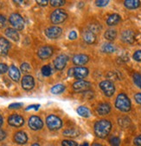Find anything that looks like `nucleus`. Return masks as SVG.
<instances>
[{
  "label": "nucleus",
  "mask_w": 141,
  "mask_h": 146,
  "mask_svg": "<svg viewBox=\"0 0 141 146\" xmlns=\"http://www.w3.org/2000/svg\"><path fill=\"white\" fill-rule=\"evenodd\" d=\"M112 129V123L108 120H100L94 124V133L100 138H105Z\"/></svg>",
  "instance_id": "1"
},
{
  "label": "nucleus",
  "mask_w": 141,
  "mask_h": 146,
  "mask_svg": "<svg viewBox=\"0 0 141 146\" xmlns=\"http://www.w3.org/2000/svg\"><path fill=\"white\" fill-rule=\"evenodd\" d=\"M115 106L119 111L123 112H127L131 110V101L126 94L120 93L116 98Z\"/></svg>",
  "instance_id": "2"
},
{
  "label": "nucleus",
  "mask_w": 141,
  "mask_h": 146,
  "mask_svg": "<svg viewBox=\"0 0 141 146\" xmlns=\"http://www.w3.org/2000/svg\"><path fill=\"white\" fill-rule=\"evenodd\" d=\"M67 17H68V15L62 9H56V11H54L51 13V16H50L52 23L55 25L62 24L67 19Z\"/></svg>",
  "instance_id": "3"
},
{
  "label": "nucleus",
  "mask_w": 141,
  "mask_h": 146,
  "mask_svg": "<svg viewBox=\"0 0 141 146\" xmlns=\"http://www.w3.org/2000/svg\"><path fill=\"white\" fill-rule=\"evenodd\" d=\"M46 123L49 129L51 131H56L62 126V122L61 118L55 115H49L46 118Z\"/></svg>",
  "instance_id": "4"
},
{
  "label": "nucleus",
  "mask_w": 141,
  "mask_h": 146,
  "mask_svg": "<svg viewBox=\"0 0 141 146\" xmlns=\"http://www.w3.org/2000/svg\"><path fill=\"white\" fill-rule=\"evenodd\" d=\"M10 23L16 31H21L24 27V18L18 13H13L10 17Z\"/></svg>",
  "instance_id": "5"
},
{
  "label": "nucleus",
  "mask_w": 141,
  "mask_h": 146,
  "mask_svg": "<svg viewBox=\"0 0 141 146\" xmlns=\"http://www.w3.org/2000/svg\"><path fill=\"white\" fill-rule=\"evenodd\" d=\"M100 88L102 90L104 94L107 97H112L113 95V93H114V91H115L114 84L109 80L102 81L100 84Z\"/></svg>",
  "instance_id": "6"
},
{
  "label": "nucleus",
  "mask_w": 141,
  "mask_h": 146,
  "mask_svg": "<svg viewBox=\"0 0 141 146\" xmlns=\"http://www.w3.org/2000/svg\"><path fill=\"white\" fill-rule=\"evenodd\" d=\"M29 126H30V129L33 130V131H38V130H41L43 128V123L42 119L39 117L32 116L29 119Z\"/></svg>",
  "instance_id": "7"
},
{
  "label": "nucleus",
  "mask_w": 141,
  "mask_h": 146,
  "mask_svg": "<svg viewBox=\"0 0 141 146\" xmlns=\"http://www.w3.org/2000/svg\"><path fill=\"white\" fill-rule=\"evenodd\" d=\"M62 29L60 27H57V26H52V27H49L48 28L46 31H45V34L46 36H48L49 38L50 39H56V38H58L59 36L62 35Z\"/></svg>",
  "instance_id": "8"
},
{
  "label": "nucleus",
  "mask_w": 141,
  "mask_h": 146,
  "mask_svg": "<svg viewBox=\"0 0 141 146\" xmlns=\"http://www.w3.org/2000/svg\"><path fill=\"white\" fill-rule=\"evenodd\" d=\"M91 87V84L87 81H84V80H81V81H77L76 83H75L73 84V89L76 92H83V91H87L89 90Z\"/></svg>",
  "instance_id": "9"
},
{
  "label": "nucleus",
  "mask_w": 141,
  "mask_h": 146,
  "mask_svg": "<svg viewBox=\"0 0 141 146\" xmlns=\"http://www.w3.org/2000/svg\"><path fill=\"white\" fill-rule=\"evenodd\" d=\"M8 123L13 127H20L24 123V119L20 115L13 114L8 118Z\"/></svg>",
  "instance_id": "10"
},
{
  "label": "nucleus",
  "mask_w": 141,
  "mask_h": 146,
  "mask_svg": "<svg viewBox=\"0 0 141 146\" xmlns=\"http://www.w3.org/2000/svg\"><path fill=\"white\" fill-rule=\"evenodd\" d=\"M37 54H38V57L41 59H47V58H49V57L52 56V54H53V48L51 46H49V45L43 46V47H41L38 50Z\"/></svg>",
  "instance_id": "11"
},
{
  "label": "nucleus",
  "mask_w": 141,
  "mask_h": 146,
  "mask_svg": "<svg viewBox=\"0 0 141 146\" xmlns=\"http://www.w3.org/2000/svg\"><path fill=\"white\" fill-rule=\"evenodd\" d=\"M67 62H68V57L66 56V55L62 54L55 59L54 65H55L56 70H63L65 68V66L67 64Z\"/></svg>",
  "instance_id": "12"
},
{
  "label": "nucleus",
  "mask_w": 141,
  "mask_h": 146,
  "mask_svg": "<svg viewBox=\"0 0 141 146\" xmlns=\"http://www.w3.org/2000/svg\"><path fill=\"white\" fill-rule=\"evenodd\" d=\"M35 85V81H34V78L33 77L31 76H24L22 79V86L24 90H30L31 89H33Z\"/></svg>",
  "instance_id": "13"
},
{
  "label": "nucleus",
  "mask_w": 141,
  "mask_h": 146,
  "mask_svg": "<svg viewBox=\"0 0 141 146\" xmlns=\"http://www.w3.org/2000/svg\"><path fill=\"white\" fill-rule=\"evenodd\" d=\"M89 75V70L85 67L74 68V77L77 79H81Z\"/></svg>",
  "instance_id": "14"
},
{
  "label": "nucleus",
  "mask_w": 141,
  "mask_h": 146,
  "mask_svg": "<svg viewBox=\"0 0 141 146\" xmlns=\"http://www.w3.org/2000/svg\"><path fill=\"white\" fill-rule=\"evenodd\" d=\"M121 39L127 43V44H132L135 40V35L134 32L132 31H125L121 34Z\"/></svg>",
  "instance_id": "15"
},
{
  "label": "nucleus",
  "mask_w": 141,
  "mask_h": 146,
  "mask_svg": "<svg viewBox=\"0 0 141 146\" xmlns=\"http://www.w3.org/2000/svg\"><path fill=\"white\" fill-rule=\"evenodd\" d=\"M10 44L7 39L4 38H0V55H1V56H5V55H7L10 50Z\"/></svg>",
  "instance_id": "16"
},
{
  "label": "nucleus",
  "mask_w": 141,
  "mask_h": 146,
  "mask_svg": "<svg viewBox=\"0 0 141 146\" xmlns=\"http://www.w3.org/2000/svg\"><path fill=\"white\" fill-rule=\"evenodd\" d=\"M14 140L16 143L19 144H24L28 141L27 134L24 131H17L14 136Z\"/></svg>",
  "instance_id": "17"
},
{
  "label": "nucleus",
  "mask_w": 141,
  "mask_h": 146,
  "mask_svg": "<svg viewBox=\"0 0 141 146\" xmlns=\"http://www.w3.org/2000/svg\"><path fill=\"white\" fill-rule=\"evenodd\" d=\"M111 111V105L108 103H102L97 108V112L100 116H105L110 112Z\"/></svg>",
  "instance_id": "18"
},
{
  "label": "nucleus",
  "mask_w": 141,
  "mask_h": 146,
  "mask_svg": "<svg viewBox=\"0 0 141 146\" xmlns=\"http://www.w3.org/2000/svg\"><path fill=\"white\" fill-rule=\"evenodd\" d=\"M9 76H10V78L12 80L17 82V81H18V80L20 79L21 74H20V71H19L18 69H17V68H16V66H14V65H11V66L9 68Z\"/></svg>",
  "instance_id": "19"
},
{
  "label": "nucleus",
  "mask_w": 141,
  "mask_h": 146,
  "mask_svg": "<svg viewBox=\"0 0 141 146\" xmlns=\"http://www.w3.org/2000/svg\"><path fill=\"white\" fill-rule=\"evenodd\" d=\"M89 59V57L87 56V55L79 54V55H75V56L73 58V62L76 65H83V64L87 63Z\"/></svg>",
  "instance_id": "20"
},
{
  "label": "nucleus",
  "mask_w": 141,
  "mask_h": 146,
  "mask_svg": "<svg viewBox=\"0 0 141 146\" xmlns=\"http://www.w3.org/2000/svg\"><path fill=\"white\" fill-rule=\"evenodd\" d=\"M83 39L87 44H94L96 40V35L90 31H86L83 32Z\"/></svg>",
  "instance_id": "21"
},
{
  "label": "nucleus",
  "mask_w": 141,
  "mask_h": 146,
  "mask_svg": "<svg viewBox=\"0 0 141 146\" xmlns=\"http://www.w3.org/2000/svg\"><path fill=\"white\" fill-rule=\"evenodd\" d=\"M5 35L9 38L12 39L13 41H18L19 40V34L16 29L13 28H8L5 31Z\"/></svg>",
  "instance_id": "22"
},
{
  "label": "nucleus",
  "mask_w": 141,
  "mask_h": 146,
  "mask_svg": "<svg viewBox=\"0 0 141 146\" xmlns=\"http://www.w3.org/2000/svg\"><path fill=\"white\" fill-rule=\"evenodd\" d=\"M119 21H120V16L119 15L112 14L111 16L108 17V20H107V24L109 26H113V25H116Z\"/></svg>",
  "instance_id": "23"
},
{
  "label": "nucleus",
  "mask_w": 141,
  "mask_h": 146,
  "mask_svg": "<svg viewBox=\"0 0 141 146\" xmlns=\"http://www.w3.org/2000/svg\"><path fill=\"white\" fill-rule=\"evenodd\" d=\"M124 5L127 9H136L140 5V1L138 0H127L124 2Z\"/></svg>",
  "instance_id": "24"
},
{
  "label": "nucleus",
  "mask_w": 141,
  "mask_h": 146,
  "mask_svg": "<svg viewBox=\"0 0 141 146\" xmlns=\"http://www.w3.org/2000/svg\"><path fill=\"white\" fill-rule=\"evenodd\" d=\"M77 113L81 116V117H89L90 116V111L87 108L84 107V106H80L78 109H77Z\"/></svg>",
  "instance_id": "25"
},
{
  "label": "nucleus",
  "mask_w": 141,
  "mask_h": 146,
  "mask_svg": "<svg viewBox=\"0 0 141 146\" xmlns=\"http://www.w3.org/2000/svg\"><path fill=\"white\" fill-rule=\"evenodd\" d=\"M80 134V131L76 129H68L63 131V135L68 137H78Z\"/></svg>",
  "instance_id": "26"
},
{
  "label": "nucleus",
  "mask_w": 141,
  "mask_h": 146,
  "mask_svg": "<svg viewBox=\"0 0 141 146\" xmlns=\"http://www.w3.org/2000/svg\"><path fill=\"white\" fill-rule=\"evenodd\" d=\"M64 90H65V86H64L63 84H56V85H55V86H53V87H52V89H51V92H52L53 94H55V95H58V94L62 93L63 91H64Z\"/></svg>",
  "instance_id": "27"
},
{
  "label": "nucleus",
  "mask_w": 141,
  "mask_h": 146,
  "mask_svg": "<svg viewBox=\"0 0 141 146\" xmlns=\"http://www.w3.org/2000/svg\"><path fill=\"white\" fill-rule=\"evenodd\" d=\"M116 36H117V32H116L115 30H113V29L108 30L107 31L105 32V38H106V39H108L109 41L114 40L115 38H116Z\"/></svg>",
  "instance_id": "28"
},
{
  "label": "nucleus",
  "mask_w": 141,
  "mask_h": 146,
  "mask_svg": "<svg viewBox=\"0 0 141 146\" xmlns=\"http://www.w3.org/2000/svg\"><path fill=\"white\" fill-rule=\"evenodd\" d=\"M101 50L103 52H106V53H113L115 51V47L111 44H104Z\"/></svg>",
  "instance_id": "29"
},
{
  "label": "nucleus",
  "mask_w": 141,
  "mask_h": 146,
  "mask_svg": "<svg viewBox=\"0 0 141 146\" xmlns=\"http://www.w3.org/2000/svg\"><path fill=\"white\" fill-rule=\"evenodd\" d=\"M132 78H133L135 84L141 89V74L140 73H138V72L134 73L133 76H132Z\"/></svg>",
  "instance_id": "30"
},
{
  "label": "nucleus",
  "mask_w": 141,
  "mask_h": 146,
  "mask_svg": "<svg viewBox=\"0 0 141 146\" xmlns=\"http://www.w3.org/2000/svg\"><path fill=\"white\" fill-rule=\"evenodd\" d=\"M130 119L127 117H123L119 119V123L121 127H127L130 124Z\"/></svg>",
  "instance_id": "31"
},
{
  "label": "nucleus",
  "mask_w": 141,
  "mask_h": 146,
  "mask_svg": "<svg viewBox=\"0 0 141 146\" xmlns=\"http://www.w3.org/2000/svg\"><path fill=\"white\" fill-rule=\"evenodd\" d=\"M42 73H43V75L45 76V77H49L51 75V73H52V69L49 65H44L43 66L42 68Z\"/></svg>",
  "instance_id": "32"
},
{
  "label": "nucleus",
  "mask_w": 141,
  "mask_h": 146,
  "mask_svg": "<svg viewBox=\"0 0 141 146\" xmlns=\"http://www.w3.org/2000/svg\"><path fill=\"white\" fill-rule=\"evenodd\" d=\"M50 4L52 6L58 7L63 5L65 4V1H63V0H52V1H50Z\"/></svg>",
  "instance_id": "33"
},
{
  "label": "nucleus",
  "mask_w": 141,
  "mask_h": 146,
  "mask_svg": "<svg viewBox=\"0 0 141 146\" xmlns=\"http://www.w3.org/2000/svg\"><path fill=\"white\" fill-rule=\"evenodd\" d=\"M62 144V146H78L77 143L72 140H63Z\"/></svg>",
  "instance_id": "34"
},
{
  "label": "nucleus",
  "mask_w": 141,
  "mask_h": 146,
  "mask_svg": "<svg viewBox=\"0 0 141 146\" xmlns=\"http://www.w3.org/2000/svg\"><path fill=\"white\" fill-rule=\"evenodd\" d=\"M89 31L94 32L95 34V32H99V31L100 30V26L99 25H95V24H93L89 26Z\"/></svg>",
  "instance_id": "35"
},
{
  "label": "nucleus",
  "mask_w": 141,
  "mask_h": 146,
  "mask_svg": "<svg viewBox=\"0 0 141 146\" xmlns=\"http://www.w3.org/2000/svg\"><path fill=\"white\" fill-rule=\"evenodd\" d=\"M110 143L112 144V146H119V143H120V140L119 137H113L110 139Z\"/></svg>",
  "instance_id": "36"
},
{
  "label": "nucleus",
  "mask_w": 141,
  "mask_h": 146,
  "mask_svg": "<svg viewBox=\"0 0 141 146\" xmlns=\"http://www.w3.org/2000/svg\"><path fill=\"white\" fill-rule=\"evenodd\" d=\"M109 3V1H108V0H98V1H95V4L97 6H100V7H103V6H106L108 5Z\"/></svg>",
  "instance_id": "37"
},
{
  "label": "nucleus",
  "mask_w": 141,
  "mask_h": 146,
  "mask_svg": "<svg viewBox=\"0 0 141 146\" xmlns=\"http://www.w3.org/2000/svg\"><path fill=\"white\" fill-rule=\"evenodd\" d=\"M133 59L138 62H141V50H137L133 54Z\"/></svg>",
  "instance_id": "38"
},
{
  "label": "nucleus",
  "mask_w": 141,
  "mask_h": 146,
  "mask_svg": "<svg viewBox=\"0 0 141 146\" xmlns=\"http://www.w3.org/2000/svg\"><path fill=\"white\" fill-rule=\"evenodd\" d=\"M21 70H22V71H24V72H29L30 70V64H27V63H24V64H23L22 65H21Z\"/></svg>",
  "instance_id": "39"
},
{
  "label": "nucleus",
  "mask_w": 141,
  "mask_h": 146,
  "mask_svg": "<svg viewBox=\"0 0 141 146\" xmlns=\"http://www.w3.org/2000/svg\"><path fill=\"white\" fill-rule=\"evenodd\" d=\"M8 70V66L5 64H0V74H4Z\"/></svg>",
  "instance_id": "40"
},
{
  "label": "nucleus",
  "mask_w": 141,
  "mask_h": 146,
  "mask_svg": "<svg viewBox=\"0 0 141 146\" xmlns=\"http://www.w3.org/2000/svg\"><path fill=\"white\" fill-rule=\"evenodd\" d=\"M22 106H23V104L22 103H13V104H10L9 108L10 109H19Z\"/></svg>",
  "instance_id": "41"
},
{
  "label": "nucleus",
  "mask_w": 141,
  "mask_h": 146,
  "mask_svg": "<svg viewBox=\"0 0 141 146\" xmlns=\"http://www.w3.org/2000/svg\"><path fill=\"white\" fill-rule=\"evenodd\" d=\"M5 22H6L5 17L0 14V28H3L5 25Z\"/></svg>",
  "instance_id": "42"
},
{
  "label": "nucleus",
  "mask_w": 141,
  "mask_h": 146,
  "mask_svg": "<svg viewBox=\"0 0 141 146\" xmlns=\"http://www.w3.org/2000/svg\"><path fill=\"white\" fill-rule=\"evenodd\" d=\"M68 38H69V39H71V40H74V39H75V38H77V33H76V31H72L71 32L69 33V35H68Z\"/></svg>",
  "instance_id": "43"
},
{
  "label": "nucleus",
  "mask_w": 141,
  "mask_h": 146,
  "mask_svg": "<svg viewBox=\"0 0 141 146\" xmlns=\"http://www.w3.org/2000/svg\"><path fill=\"white\" fill-rule=\"evenodd\" d=\"M39 107H40V104H33V105H30V106H28L25 110H26V111H29V110L34 109L35 111H38Z\"/></svg>",
  "instance_id": "44"
},
{
  "label": "nucleus",
  "mask_w": 141,
  "mask_h": 146,
  "mask_svg": "<svg viewBox=\"0 0 141 146\" xmlns=\"http://www.w3.org/2000/svg\"><path fill=\"white\" fill-rule=\"evenodd\" d=\"M134 144L137 145V146H141V135L138 136L134 139Z\"/></svg>",
  "instance_id": "45"
},
{
  "label": "nucleus",
  "mask_w": 141,
  "mask_h": 146,
  "mask_svg": "<svg viewBox=\"0 0 141 146\" xmlns=\"http://www.w3.org/2000/svg\"><path fill=\"white\" fill-rule=\"evenodd\" d=\"M6 137V133L5 131L0 130V141H3Z\"/></svg>",
  "instance_id": "46"
},
{
  "label": "nucleus",
  "mask_w": 141,
  "mask_h": 146,
  "mask_svg": "<svg viewBox=\"0 0 141 146\" xmlns=\"http://www.w3.org/2000/svg\"><path fill=\"white\" fill-rule=\"evenodd\" d=\"M134 98H135V100H136V102H137L138 104H141V93L136 94L135 97H134Z\"/></svg>",
  "instance_id": "47"
},
{
  "label": "nucleus",
  "mask_w": 141,
  "mask_h": 146,
  "mask_svg": "<svg viewBox=\"0 0 141 146\" xmlns=\"http://www.w3.org/2000/svg\"><path fill=\"white\" fill-rule=\"evenodd\" d=\"M37 3L41 6H46L48 4V1L47 0H43V1H40V0H38V1H37Z\"/></svg>",
  "instance_id": "48"
},
{
  "label": "nucleus",
  "mask_w": 141,
  "mask_h": 146,
  "mask_svg": "<svg viewBox=\"0 0 141 146\" xmlns=\"http://www.w3.org/2000/svg\"><path fill=\"white\" fill-rule=\"evenodd\" d=\"M92 146H105V145H103V144H100V143H93L92 144Z\"/></svg>",
  "instance_id": "49"
},
{
  "label": "nucleus",
  "mask_w": 141,
  "mask_h": 146,
  "mask_svg": "<svg viewBox=\"0 0 141 146\" xmlns=\"http://www.w3.org/2000/svg\"><path fill=\"white\" fill-rule=\"evenodd\" d=\"M2 124H3V117H2L1 115H0V127H1Z\"/></svg>",
  "instance_id": "50"
},
{
  "label": "nucleus",
  "mask_w": 141,
  "mask_h": 146,
  "mask_svg": "<svg viewBox=\"0 0 141 146\" xmlns=\"http://www.w3.org/2000/svg\"><path fill=\"white\" fill-rule=\"evenodd\" d=\"M81 146H89V143H86V142H85V143H82V144H81Z\"/></svg>",
  "instance_id": "51"
},
{
  "label": "nucleus",
  "mask_w": 141,
  "mask_h": 146,
  "mask_svg": "<svg viewBox=\"0 0 141 146\" xmlns=\"http://www.w3.org/2000/svg\"><path fill=\"white\" fill-rule=\"evenodd\" d=\"M31 146H40V145H39L38 143H34V144H32Z\"/></svg>",
  "instance_id": "52"
}]
</instances>
